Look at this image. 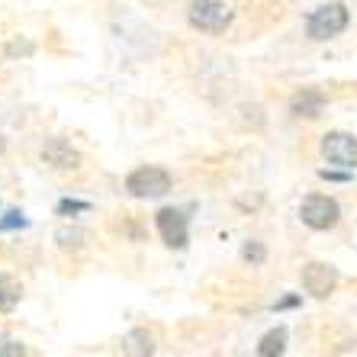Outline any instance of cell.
<instances>
[{"instance_id": "16", "label": "cell", "mask_w": 357, "mask_h": 357, "mask_svg": "<svg viewBox=\"0 0 357 357\" xmlns=\"http://www.w3.org/2000/svg\"><path fill=\"white\" fill-rule=\"evenodd\" d=\"M0 354L20 357V354H26V348H23V344H17V341H0Z\"/></svg>"}, {"instance_id": "1", "label": "cell", "mask_w": 357, "mask_h": 357, "mask_svg": "<svg viewBox=\"0 0 357 357\" xmlns=\"http://www.w3.org/2000/svg\"><path fill=\"white\" fill-rule=\"evenodd\" d=\"M351 23V10L344 3H322L319 10H312L306 20V36L312 42H328L335 36H341Z\"/></svg>"}, {"instance_id": "8", "label": "cell", "mask_w": 357, "mask_h": 357, "mask_svg": "<svg viewBox=\"0 0 357 357\" xmlns=\"http://www.w3.org/2000/svg\"><path fill=\"white\" fill-rule=\"evenodd\" d=\"M325 93L319 91V87H303V91H296L290 97V113L296 119H316L322 116V109H325Z\"/></svg>"}, {"instance_id": "12", "label": "cell", "mask_w": 357, "mask_h": 357, "mask_svg": "<svg viewBox=\"0 0 357 357\" xmlns=\"http://www.w3.org/2000/svg\"><path fill=\"white\" fill-rule=\"evenodd\" d=\"M241 261L251 267H261L267 261V248L261 241H245V245H241Z\"/></svg>"}, {"instance_id": "4", "label": "cell", "mask_w": 357, "mask_h": 357, "mask_svg": "<svg viewBox=\"0 0 357 357\" xmlns=\"http://www.w3.org/2000/svg\"><path fill=\"white\" fill-rule=\"evenodd\" d=\"M299 219L303 225L316 229V232H328L341 222V206L335 197H325V193H309L303 203H299Z\"/></svg>"}, {"instance_id": "7", "label": "cell", "mask_w": 357, "mask_h": 357, "mask_svg": "<svg viewBox=\"0 0 357 357\" xmlns=\"http://www.w3.org/2000/svg\"><path fill=\"white\" fill-rule=\"evenodd\" d=\"M322 158L335 167L354 171L357 167V135L351 132H328L322 139Z\"/></svg>"}, {"instance_id": "9", "label": "cell", "mask_w": 357, "mask_h": 357, "mask_svg": "<svg viewBox=\"0 0 357 357\" xmlns=\"http://www.w3.org/2000/svg\"><path fill=\"white\" fill-rule=\"evenodd\" d=\"M42 161L52 167H59V171H75V167L81 165V155H77V149H71V142L49 139L45 149H42Z\"/></svg>"}, {"instance_id": "11", "label": "cell", "mask_w": 357, "mask_h": 357, "mask_svg": "<svg viewBox=\"0 0 357 357\" xmlns=\"http://www.w3.org/2000/svg\"><path fill=\"white\" fill-rule=\"evenodd\" d=\"M287 338H290V332L283 328V325H277V328H271V332L264 335V338L258 341V354L261 357H277L287 351Z\"/></svg>"}, {"instance_id": "10", "label": "cell", "mask_w": 357, "mask_h": 357, "mask_svg": "<svg viewBox=\"0 0 357 357\" xmlns=\"http://www.w3.org/2000/svg\"><path fill=\"white\" fill-rule=\"evenodd\" d=\"M23 299V283L13 274H0V312H13Z\"/></svg>"}, {"instance_id": "6", "label": "cell", "mask_w": 357, "mask_h": 357, "mask_svg": "<svg viewBox=\"0 0 357 357\" xmlns=\"http://www.w3.org/2000/svg\"><path fill=\"white\" fill-rule=\"evenodd\" d=\"M299 283L312 299H328L338 287V271L332 264H325V261H309V264H303Z\"/></svg>"}, {"instance_id": "3", "label": "cell", "mask_w": 357, "mask_h": 357, "mask_svg": "<svg viewBox=\"0 0 357 357\" xmlns=\"http://www.w3.org/2000/svg\"><path fill=\"white\" fill-rule=\"evenodd\" d=\"M232 7L222 3V0H190V10H187V20H190L193 29L199 33H225L229 23H232Z\"/></svg>"}, {"instance_id": "15", "label": "cell", "mask_w": 357, "mask_h": 357, "mask_svg": "<svg viewBox=\"0 0 357 357\" xmlns=\"http://www.w3.org/2000/svg\"><path fill=\"white\" fill-rule=\"evenodd\" d=\"M84 209H91L87 203H77V199H61L59 203V213L65 216V213H84Z\"/></svg>"}, {"instance_id": "2", "label": "cell", "mask_w": 357, "mask_h": 357, "mask_svg": "<svg viewBox=\"0 0 357 357\" xmlns=\"http://www.w3.org/2000/svg\"><path fill=\"white\" fill-rule=\"evenodd\" d=\"M171 174L158 165H142L126 177V190L135 199H161L171 193Z\"/></svg>"}, {"instance_id": "5", "label": "cell", "mask_w": 357, "mask_h": 357, "mask_svg": "<svg viewBox=\"0 0 357 357\" xmlns=\"http://www.w3.org/2000/svg\"><path fill=\"white\" fill-rule=\"evenodd\" d=\"M155 225H158V235L167 248H187V241H190V219H187L183 209H174V206L158 209Z\"/></svg>"}, {"instance_id": "17", "label": "cell", "mask_w": 357, "mask_h": 357, "mask_svg": "<svg viewBox=\"0 0 357 357\" xmlns=\"http://www.w3.org/2000/svg\"><path fill=\"white\" fill-rule=\"evenodd\" d=\"M296 303H299L296 296H287V299H280V303H277L274 309H290V306H296Z\"/></svg>"}, {"instance_id": "13", "label": "cell", "mask_w": 357, "mask_h": 357, "mask_svg": "<svg viewBox=\"0 0 357 357\" xmlns=\"http://www.w3.org/2000/svg\"><path fill=\"white\" fill-rule=\"evenodd\" d=\"M10 229H26V219L20 209H10V213H3V219H0V232H10Z\"/></svg>"}, {"instance_id": "14", "label": "cell", "mask_w": 357, "mask_h": 357, "mask_svg": "<svg viewBox=\"0 0 357 357\" xmlns=\"http://www.w3.org/2000/svg\"><path fill=\"white\" fill-rule=\"evenodd\" d=\"M129 338L139 341V344H129V351H132V354H151V351H155V344H151V335H145V332H132Z\"/></svg>"}]
</instances>
